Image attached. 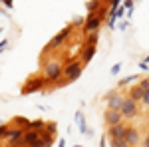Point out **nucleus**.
<instances>
[{
    "label": "nucleus",
    "instance_id": "f257e3e1",
    "mask_svg": "<svg viewBox=\"0 0 149 147\" xmlns=\"http://www.w3.org/2000/svg\"><path fill=\"white\" fill-rule=\"evenodd\" d=\"M62 74L66 76V79H68V82L80 78V74H81V62H72L70 66H66V68L62 70Z\"/></svg>",
    "mask_w": 149,
    "mask_h": 147
},
{
    "label": "nucleus",
    "instance_id": "f03ea898",
    "mask_svg": "<svg viewBox=\"0 0 149 147\" xmlns=\"http://www.w3.org/2000/svg\"><path fill=\"white\" fill-rule=\"evenodd\" d=\"M60 76H62V70H60V66H58L56 62L46 64V68H44V78H46V82H56Z\"/></svg>",
    "mask_w": 149,
    "mask_h": 147
},
{
    "label": "nucleus",
    "instance_id": "7ed1b4c3",
    "mask_svg": "<svg viewBox=\"0 0 149 147\" xmlns=\"http://www.w3.org/2000/svg\"><path fill=\"white\" fill-rule=\"evenodd\" d=\"M102 16H103V12H93V14H90L86 24H84V28L88 32H95L100 28V24H102Z\"/></svg>",
    "mask_w": 149,
    "mask_h": 147
},
{
    "label": "nucleus",
    "instance_id": "20e7f679",
    "mask_svg": "<svg viewBox=\"0 0 149 147\" xmlns=\"http://www.w3.org/2000/svg\"><path fill=\"white\" fill-rule=\"evenodd\" d=\"M135 111H137V105H135V102L133 100H123V103H121V107H119V113H121V117H131V115H135Z\"/></svg>",
    "mask_w": 149,
    "mask_h": 147
},
{
    "label": "nucleus",
    "instance_id": "39448f33",
    "mask_svg": "<svg viewBox=\"0 0 149 147\" xmlns=\"http://www.w3.org/2000/svg\"><path fill=\"white\" fill-rule=\"evenodd\" d=\"M70 34H72V26L64 28V30H62V32H60V34H58L56 38H54V40L50 42V44H48V48H58V46H62L64 42H66V38H68Z\"/></svg>",
    "mask_w": 149,
    "mask_h": 147
},
{
    "label": "nucleus",
    "instance_id": "423d86ee",
    "mask_svg": "<svg viewBox=\"0 0 149 147\" xmlns=\"http://www.w3.org/2000/svg\"><path fill=\"white\" fill-rule=\"evenodd\" d=\"M125 129H127V125H123V123L111 125L109 135H111V139H123V135H125Z\"/></svg>",
    "mask_w": 149,
    "mask_h": 147
},
{
    "label": "nucleus",
    "instance_id": "0eeeda50",
    "mask_svg": "<svg viewBox=\"0 0 149 147\" xmlns=\"http://www.w3.org/2000/svg\"><path fill=\"white\" fill-rule=\"evenodd\" d=\"M123 139H125V143H127L129 147H133V145H137V143H139L137 131H135V129H129V127L125 129V135H123Z\"/></svg>",
    "mask_w": 149,
    "mask_h": 147
},
{
    "label": "nucleus",
    "instance_id": "6e6552de",
    "mask_svg": "<svg viewBox=\"0 0 149 147\" xmlns=\"http://www.w3.org/2000/svg\"><path fill=\"white\" fill-rule=\"evenodd\" d=\"M107 100H109V109L119 111V107H121V103H123V98H121L119 93H109Z\"/></svg>",
    "mask_w": 149,
    "mask_h": 147
},
{
    "label": "nucleus",
    "instance_id": "1a4fd4ad",
    "mask_svg": "<svg viewBox=\"0 0 149 147\" xmlns=\"http://www.w3.org/2000/svg\"><path fill=\"white\" fill-rule=\"evenodd\" d=\"M105 117H107V123H109V125H117V123H121V113H119V111L107 109V111H105Z\"/></svg>",
    "mask_w": 149,
    "mask_h": 147
},
{
    "label": "nucleus",
    "instance_id": "9d476101",
    "mask_svg": "<svg viewBox=\"0 0 149 147\" xmlns=\"http://www.w3.org/2000/svg\"><path fill=\"white\" fill-rule=\"evenodd\" d=\"M44 84H46V79H40V78H38V79H34V82H30L22 91H24V93H30V91H34V90H40Z\"/></svg>",
    "mask_w": 149,
    "mask_h": 147
},
{
    "label": "nucleus",
    "instance_id": "9b49d317",
    "mask_svg": "<svg viewBox=\"0 0 149 147\" xmlns=\"http://www.w3.org/2000/svg\"><path fill=\"white\" fill-rule=\"evenodd\" d=\"M143 88L141 86H137V88H131V91H129V100H133V102H139L141 98H143Z\"/></svg>",
    "mask_w": 149,
    "mask_h": 147
},
{
    "label": "nucleus",
    "instance_id": "f8f14e48",
    "mask_svg": "<svg viewBox=\"0 0 149 147\" xmlns=\"http://www.w3.org/2000/svg\"><path fill=\"white\" fill-rule=\"evenodd\" d=\"M93 54H95V48H92V46H86V50H84V64H86V62H90V60H92L93 58Z\"/></svg>",
    "mask_w": 149,
    "mask_h": 147
},
{
    "label": "nucleus",
    "instance_id": "ddd939ff",
    "mask_svg": "<svg viewBox=\"0 0 149 147\" xmlns=\"http://www.w3.org/2000/svg\"><path fill=\"white\" fill-rule=\"evenodd\" d=\"M97 34H90L88 36V40H86V46H92V48H95V44H97Z\"/></svg>",
    "mask_w": 149,
    "mask_h": 147
},
{
    "label": "nucleus",
    "instance_id": "4468645a",
    "mask_svg": "<svg viewBox=\"0 0 149 147\" xmlns=\"http://www.w3.org/2000/svg\"><path fill=\"white\" fill-rule=\"evenodd\" d=\"M97 6H100V0H92V2L88 4V10H90V14L97 12Z\"/></svg>",
    "mask_w": 149,
    "mask_h": 147
},
{
    "label": "nucleus",
    "instance_id": "2eb2a0df",
    "mask_svg": "<svg viewBox=\"0 0 149 147\" xmlns=\"http://www.w3.org/2000/svg\"><path fill=\"white\" fill-rule=\"evenodd\" d=\"M111 145L113 147H129L125 143V139H111Z\"/></svg>",
    "mask_w": 149,
    "mask_h": 147
},
{
    "label": "nucleus",
    "instance_id": "dca6fc26",
    "mask_svg": "<svg viewBox=\"0 0 149 147\" xmlns=\"http://www.w3.org/2000/svg\"><path fill=\"white\" fill-rule=\"evenodd\" d=\"M141 102L145 103V105H149V90L143 91V98H141Z\"/></svg>",
    "mask_w": 149,
    "mask_h": 147
},
{
    "label": "nucleus",
    "instance_id": "f3484780",
    "mask_svg": "<svg viewBox=\"0 0 149 147\" xmlns=\"http://www.w3.org/2000/svg\"><path fill=\"white\" fill-rule=\"evenodd\" d=\"M6 133H8V127H0V139H6Z\"/></svg>",
    "mask_w": 149,
    "mask_h": 147
},
{
    "label": "nucleus",
    "instance_id": "a211bd4d",
    "mask_svg": "<svg viewBox=\"0 0 149 147\" xmlns=\"http://www.w3.org/2000/svg\"><path fill=\"white\" fill-rule=\"evenodd\" d=\"M123 8H129V12L133 10V0H125V6Z\"/></svg>",
    "mask_w": 149,
    "mask_h": 147
},
{
    "label": "nucleus",
    "instance_id": "6ab92c4d",
    "mask_svg": "<svg viewBox=\"0 0 149 147\" xmlns=\"http://www.w3.org/2000/svg\"><path fill=\"white\" fill-rule=\"evenodd\" d=\"M119 2H121V0H109V6H111V8H117V6H119Z\"/></svg>",
    "mask_w": 149,
    "mask_h": 147
},
{
    "label": "nucleus",
    "instance_id": "aec40b11",
    "mask_svg": "<svg viewBox=\"0 0 149 147\" xmlns=\"http://www.w3.org/2000/svg\"><path fill=\"white\" fill-rule=\"evenodd\" d=\"M119 68H121V66H119V64H115V66H113V70H111V72H113V74H117V72H119Z\"/></svg>",
    "mask_w": 149,
    "mask_h": 147
},
{
    "label": "nucleus",
    "instance_id": "412c9836",
    "mask_svg": "<svg viewBox=\"0 0 149 147\" xmlns=\"http://www.w3.org/2000/svg\"><path fill=\"white\" fill-rule=\"evenodd\" d=\"M2 2H4V4H6L8 8H12V0H2Z\"/></svg>",
    "mask_w": 149,
    "mask_h": 147
},
{
    "label": "nucleus",
    "instance_id": "4be33fe9",
    "mask_svg": "<svg viewBox=\"0 0 149 147\" xmlns=\"http://www.w3.org/2000/svg\"><path fill=\"white\" fill-rule=\"evenodd\" d=\"M143 145H145V147H149V135L145 137V141H143Z\"/></svg>",
    "mask_w": 149,
    "mask_h": 147
},
{
    "label": "nucleus",
    "instance_id": "5701e85b",
    "mask_svg": "<svg viewBox=\"0 0 149 147\" xmlns=\"http://www.w3.org/2000/svg\"><path fill=\"white\" fill-rule=\"evenodd\" d=\"M147 90H149V79H147Z\"/></svg>",
    "mask_w": 149,
    "mask_h": 147
}]
</instances>
